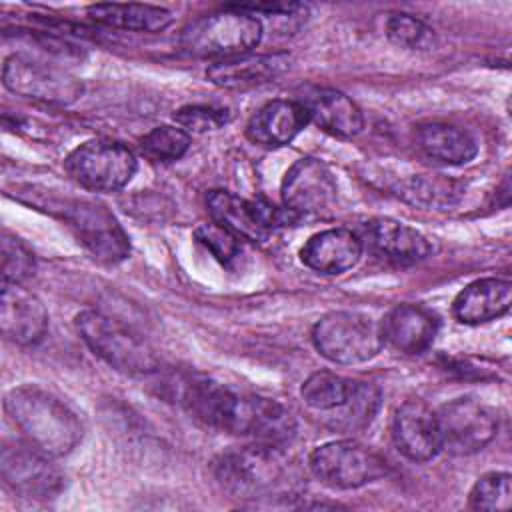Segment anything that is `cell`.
I'll list each match as a JSON object with an SVG mask.
<instances>
[{
  "mask_svg": "<svg viewBox=\"0 0 512 512\" xmlns=\"http://www.w3.org/2000/svg\"><path fill=\"white\" fill-rule=\"evenodd\" d=\"M4 410L24 442L50 458L66 456L82 438L78 416L60 398L36 384L10 390L4 398Z\"/></svg>",
  "mask_w": 512,
  "mask_h": 512,
  "instance_id": "cell-1",
  "label": "cell"
},
{
  "mask_svg": "<svg viewBox=\"0 0 512 512\" xmlns=\"http://www.w3.org/2000/svg\"><path fill=\"white\" fill-rule=\"evenodd\" d=\"M212 472L220 488L232 498L260 500L286 494L292 488V466L280 446L250 444L222 452Z\"/></svg>",
  "mask_w": 512,
  "mask_h": 512,
  "instance_id": "cell-2",
  "label": "cell"
},
{
  "mask_svg": "<svg viewBox=\"0 0 512 512\" xmlns=\"http://www.w3.org/2000/svg\"><path fill=\"white\" fill-rule=\"evenodd\" d=\"M262 40V22L230 6L192 20L180 32V48L196 58H236L248 54Z\"/></svg>",
  "mask_w": 512,
  "mask_h": 512,
  "instance_id": "cell-3",
  "label": "cell"
},
{
  "mask_svg": "<svg viewBox=\"0 0 512 512\" xmlns=\"http://www.w3.org/2000/svg\"><path fill=\"white\" fill-rule=\"evenodd\" d=\"M76 328L88 348L114 370L124 374H150L158 368L154 348L108 314L84 310L76 316Z\"/></svg>",
  "mask_w": 512,
  "mask_h": 512,
  "instance_id": "cell-4",
  "label": "cell"
},
{
  "mask_svg": "<svg viewBox=\"0 0 512 512\" xmlns=\"http://www.w3.org/2000/svg\"><path fill=\"white\" fill-rule=\"evenodd\" d=\"M312 342L320 356L334 364L372 360L384 344L380 324L358 312H328L312 328Z\"/></svg>",
  "mask_w": 512,
  "mask_h": 512,
  "instance_id": "cell-5",
  "label": "cell"
},
{
  "mask_svg": "<svg viewBox=\"0 0 512 512\" xmlns=\"http://www.w3.org/2000/svg\"><path fill=\"white\" fill-rule=\"evenodd\" d=\"M64 168L68 176L86 190L116 192L132 180L138 164L134 152L122 142L96 138L74 148Z\"/></svg>",
  "mask_w": 512,
  "mask_h": 512,
  "instance_id": "cell-6",
  "label": "cell"
},
{
  "mask_svg": "<svg viewBox=\"0 0 512 512\" xmlns=\"http://www.w3.org/2000/svg\"><path fill=\"white\" fill-rule=\"evenodd\" d=\"M308 468L322 484L340 490L360 488L388 474L386 460L356 440H334L314 448Z\"/></svg>",
  "mask_w": 512,
  "mask_h": 512,
  "instance_id": "cell-7",
  "label": "cell"
},
{
  "mask_svg": "<svg viewBox=\"0 0 512 512\" xmlns=\"http://www.w3.org/2000/svg\"><path fill=\"white\" fill-rule=\"evenodd\" d=\"M212 222L240 240L266 242L278 228L298 220L292 210L278 208L266 200H246L228 190H212L206 196Z\"/></svg>",
  "mask_w": 512,
  "mask_h": 512,
  "instance_id": "cell-8",
  "label": "cell"
},
{
  "mask_svg": "<svg viewBox=\"0 0 512 512\" xmlns=\"http://www.w3.org/2000/svg\"><path fill=\"white\" fill-rule=\"evenodd\" d=\"M440 448L452 456H468L488 446L498 432L496 412L476 398H456L436 412Z\"/></svg>",
  "mask_w": 512,
  "mask_h": 512,
  "instance_id": "cell-9",
  "label": "cell"
},
{
  "mask_svg": "<svg viewBox=\"0 0 512 512\" xmlns=\"http://www.w3.org/2000/svg\"><path fill=\"white\" fill-rule=\"evenodd\" d=\"M224 432L252 438L258 444L284 446L296 434V420L286 406L272 398L236 392Z\"/></svg>",
  "mask_w": 512,
  "mask_h": 512,
  "instance_id": "cell-10",
  "label": "cell"
},
{
  "mask_svg": "<svg viewBox=\"0 0 512 512\" xmlns=\"http://www.w3.org/2000/svg\"><path fill=\"white\" fill-rule=\"evenodd\" d=\"M64 218L78 242L100 262L116 264L130 254L128 236L106 206L78 200L66 208Z\"/></svg>",
  "mask_w": 512,
  "mask_h": 512,
  "instance_id": "cell-11",
  "label": "cell"
},
{
  "mask_svg": "<svg viewBox=\"0 0 512 512\" xmlns=\"http://www.w3.org/2000/svg\"><path fill=\"white\" fill-rule=\"evenodd\" d=\"M2 82L18 96L52 104H68L80 92V84L64 70L24 54L6 58Z\"/></svg>",
  "mask_w": 512,
  "mask_h": 512,
  "instance_id": "cell-12",
  "label": "cell"
},
{
  "mask_svg": "<svg viewBox=\"0 0 512 512\" xmlns=\"http://www.w3.org/2000/svg\"><path fill=\"white\" fill-rule=\"evenodd\" d=\"M0 474L16 494L26 498L56 496L64 480L60 470L50 462V456L26 442H6L2 446Z\"/></svg>",
  "mask_w": 512,
  "mask_h": 512,
  "instance_id": "cell-13",
  "label": "cell"
},
{
  "mask_svg": "<svg viewBox=\"0 0 512 512\" xmlns=\"http://www.w3.org/2000/svg\"><path fill=\"white\" fill-rule=\"evenodd\" d=\"M282 202L294 214H320L336 200V180L318 158L296 160L282 180Z\"/></svg>",
  "mask_w": 512,
  "mask_h": 512,
  "instance_id": "cell-14",
  "label": "cell"
},
{
  "mask_svg": "<svg viewBox=\"0 0 512 512\" xmlns=\"http://www.w3.org/2000/svg\"><path fill=\"white\" fill-rule=\"evenodd\" d=\"M392 438L396 448L414 462H426L442 450L436 412L422 400H406L394 412Z\"/></svg>",
  "mask_w": 512,
  "mask_h": 512,
  "instance_id": "cell-15",
  "label": "cell"
},
{
  "mask_svg": "<svg viewBox=\"0 0 512 512\" xmlns=\"http://www.w3.org/2000/svg\"><path fill=\"white\" fill-rule=\"evenodd\" d=\"M48 328V312L38 296L20 284L4 282L0 300V330L2 334L22 346L42 340Z\"/></svg>",
  "mask_w": 512,
  "mask_h": 512,
  "instance_id": "cell-16",
  "label": "cell"
},
{
  "mask_svg": "<svg viewBox=\"0 0 512 512\" xmlns=\"http://www.w3.org/2000/svg\"><path fill=\"white\" fill-rule=\"evenodd\" d=\"M292 56L288 52L266 54H242L212 64L206 70V78L226 90H248L268 84L282 76L290 68Z\"/></svg>",
  "mask_w": 512,
  "mask_h": 512,
  "instance_id": "cell-17",
  "label": "cell"
},
{
  "mask_svg": "<svg viewBox=\"0 0 512 512\" xmlns=\"http://www.w3.org/2000/svg\"><path fill=\"white\" fill-rule=\"evenodd\" d=\"M296 100L302 104L308 122L336 138H354L364 128L362 110L340 90L310 88Z\"/></svg>",
  "mask_w": 512,
  "mask_h": 512,
  "instance_id": "cell-18",
  "label": "cell"
},
{
  "mask_svg": "<svg viewBox=\"0 0 512 512\" xmlns=\"http://www.w3.org/2000/svg\"><path fill=\"white\" fill-rule=\"evenodd\" d=\"M364 242L378 256L404 266L416 264L432 252V246L424 234L392 218H374L366 222Z\"/></svg>",
  "mask_w": 512,
  "mask_h": 512,
  "instance_id": "cell-19",
  "label": "cell"
},
{
  "mask_svg": "<svg viewBox=\"0 0 512 512\" xmlns=\"http://www.w3.org/2000/svg\"><path fill=\"white\" fill-rule=\"evenodd\" d=\"M438 328V318L418 304H398L380 322L384 342L404 354H420L430 348Z\"/></svg>",
  "mask_w": 512,
  "mask_h": 512,
  "instance_id": "cell-20",
  "label": "cell"
},
{
  "mask_svg": "<svg viewBox=\"0 0 512 512\" xmlns=\"http://www.w3.org/2000/svg\"><path fill=\"white\" fill-rule=\"evenodd\" d=\"M362 238L348 228L322 230L306 240L300 260L320 274H342L358 264Z\"/></svg>",
  "mask_w": 512,
  "mask_h": 512,
  "instance_id": "cell-21",
  "label": "cell"
},
{
  "mask_svg": "<svg viewBox=\"0 0 512 512\" xmlns=\"http://www.w3.org/2000/svg\"><path fill=\"white\" fill-rule=\"evenodd\" d=\"M308 124V116L298 100L278 98L258 108L246 124V136L260 146L278 148L292 142Z\"/></svg>",
  "mask_w": 512,
  "mask_h": 512,
  "instance_id": "cell-22",
  "label": "cell"
},
{
  "mask_svg": "<svg viewBox=\"0 0 512 512\" xmlns=\"http://www.w3.org/2000/svg\"><path fill=\"white\" fill-rule=\"evenodd\" d=\"M512 284L506 278H480L468 284L452 304L454 316L462 324H484L510 310Z\"/></svg>",
  "mask_w": 512,
  "mask_h": 512,
  "instance_id": "cell-23",
  "label": "cell"
},
{
  "mask_svg": "<svg viewBox=\"0 0 512 512\" xmlns=\"http://www.w3.org/2000/svg\"><path fill=\"white\" fill-rule=\"evenodd\" d=\"M418 148L432 160L458 166L478 154L476 140L462 128L446 122H424L416 128Z\"/></svg>",
  "mask_w": 512,
  "mask_h": 512,
  "instance_id": "cell-24",
  "label": "cell"
},
{
  "mask_svg": "<svg viewBox=\"0 0 512 512\" xmlns=\"http://www.w3.org/2000/svg\"><path fill=\"white\" fill-rule=\"evenodd\" d=\"M236 392L210 378H192L184 384L180 400L190 416L202 424L222 430L226 428Z\"/></svg>",
  "mask_w": 512,
  "mask_h": 512,
  "instance_id": "cell-25",
  "label": "cell"
},
{
  "mask_svg": "<svg viewBox=\"0 0 512 512\" xmlns=\"http://www.w3.org/2000/svg\"><path fill=\"white\" fill-rule=\"evenodd\" d=\"M88 16L104 26L134 32H160L172 24V14L152 4H92Z\"/></svg>",
  "mask_w": 512,
  "mask_h": 512,
  "instance_id": "cell-26",
  "label": "cell"
},
{
  "mask_svg": "<svg viewBox=\"0 0 512 512\" xmlns=\"http://www.w3.org/2000/svg\"><path fill=\"white\" fill-rule=\"evenodd\" d=\"M380 388L372 382L354 380L348 398L328 412V424L340 432H356L366 428L380 408Z\"/></svg>",
  "mask_w": 512,
  "mask_h": 512,
  "instance_id": "cell-27",
  "label": "cell"
},
{
  "mask_svg": "<svg viewBox=\"0 0 512 512\" xmlns=\"http://www.w3.org/2000/svg\"><path fill=\"white\" fill-rule=\"evenodd\" d=\"M352 384L354 380L350 378H344L328 370H318L304 380L300 388V396L310 408L320 412H330L348 398Z\"/></svg>",
  "mask_w": 512,
  "mask_h": 512,
  "instance_id": "cell-28",
  "label": "cell"
},
{
  "mask_svg": "<svg viewBox=\"0 0 512 512\" xmlns=\"http://www.w3.org/2000/svg\"><path fill=\"white\" fill-rule=\"evenodd\" d=\"M468 504L472 510L498 512L512 506V476L508 472H488L476 480Z\"/></svg>",
  "mask_w": 512,
  "mask_h": 512,
  "instance_id": "cell-29",
  "label": "cell"
},
{
  "mask_svg": "<svg viewBox=\"0 0 512 512\" xmlns=\"http://www.w3.org/2000/svg\"><path fill=\"white\" fill-rule=\"evenodd\" d=\"M140 148L152 162H174L190 148V134L180 126H156L142 140Z\"/></svg>",
  "mask_w": 512,
  "mask_h": 512,
  "instance_id": "cell-30",
  "label": "cell"
},
{
  "mask_svg": "<svg viewBox=\"0 0 512 512\" xmlns=\"http://www.w3.org/2000/svg\"><path fill=\"white\" fill-rule=\"evenodd\" d=\"M386 36L392 44L408 50H428L434 46L436 36L430 26L412 14H392L386 22Z\"/></svg>",
  "mask_w": 512,
  "mask_h": 512,
  "instance_id": "cell-31",
  "label": "cell"
},
{
  "mask_svg": "<svg viewBox=\"0 0 512 512\" xmlns=\"http://www.w3.org/2000/svg\"><path fill=\"white\" fill-rule=\"evenodd\" d=\"M194 234H196V240L226 268H230L242 252L240 238H236L232 232L218 226L216 222L198 226Z\"/></svg>",
  "mask_w": 512,
  "mask_h": 512,
  "instance_id": "cell-32",
  "label": "cell"
},
{
  "mask_svg": "<svg viewBox=\"0 0 512 512\" xmlns=\"http://www.w3.org/2000/svg\"><path fill=\"white\" fill-rule=\"evenodd\" d=\"M176 124L186 132H210L218 130L230 120V110L220 106H208V104H190L182 106L174 112Z\"/></svg>",
  "mask_w": 512,
  "mask_h": 512,
  "instance_id": "cell-33",
  "label": "cell"
},
{
  "mask_svg": "<svg viewBox=\"0 0 512 512\" xmlns=\"http://www.w3.org/2000/svg\"><path fill=\"white\" fill-rule=\"evenodd\" d=\"M34 272L32 252L12 236L2 238V278L4 282L22 284Z\"/></svg>",
  "mask_w": 512,
  "mask_h": 512,
  "instance_id": "cell-34",
  "label": "cell"
}]
</instances>
